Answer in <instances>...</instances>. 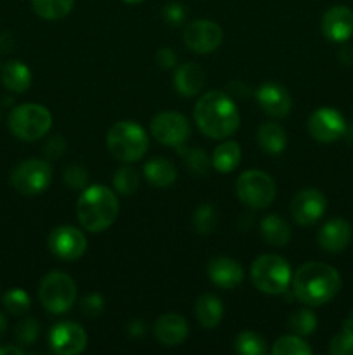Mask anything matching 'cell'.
Masks as SVG:
<instances>
[{
    "label": "cell",
    "mask_w": 353,
    "mask_h": 355,
    "mask_svg": "<svg viewBox=\"0 0 353 355\" xmlns=\"http://www.w3.org/2000/svg\"><path fill=\"white\" fill-rule=\"evenodd\" d=\"M194 120L206 137L218 141L230 137L241 123L234 101L218 90H211L199 97L194 106Z\"/></svg>",
    "instance_id": "cell-1"
},
{
    "label": "cell",
    "mask_w": 353,
    "mask_h": 355,
    "mask_svg": "<svg viewBox=\"0 0 353 355\" xmlns=\"http://www.w3.org/2000/svg\"><path fill=\"white\" fill-rule=\"evenodd\" d=\"M341 290V276L334 267L322 262H308L293 276V293L310 307L331 302Z\"/></svg>",
    "instance_id": "cell-2"
},
{
    "label": "cell",
    "mask_w": 353,
    "mask_h": 355,
    "mask_svg": "<svg viewBox=\"0 0 353 355\" xmlns=\"http://www.w3.org/2000/svg\"><path fill=\"white\" fill-rule=\"evenodd\" d=\"M118 214H120V203L116 194L100 184L85 187L76 203L80 224L90 232L106 231L114 224Z\"/></svg>",
    "instance_id": "cell-3"
},
{
    "label": "cell",
    "mask_w": 353,
    "mask_h": 355,
    "mask_svg": "<svg viewBox=\"0 0 353 355\" xmlns=\"http://www.w3.org/2000/svg\"><path fill=\"white\" fill-rule=\"evenodd\" d=\"M107 149L116 159L125 163L144 158L149 148V139L144 128L134 121H118L107 132Z\"/></svg>",
    "instance_id": "cell-4"
},
{
    "label": "cell",
    "mask_w": 353,
    "mask_h": 355,
    "mask_svg": "<svg viewBox=\"0 0 353 355\" xmlns=\"http://www.w3.org/2000/svg\"><path fill=\"white\" fill-rule=\"evenodd\" d=\"M251 281L256 290L266 295H282L291 286V266L279 255L266 253L258 257L251 266Z\"/></svg>",
    "instance_id": "cell-5"
},
{
    "label": "cell",
    "mask_w": 353,
    "mask_h": 355,
    "mask_svg": "<svg viewBox=\"0 0 353 355\" xmlns=\"http://www.w3.org/2000/svg\"><path fill=\"white\" fill-rule=\"evenodd\" d=\"M52 127V114L45 106L24 103L14 107L9 114V128L17 139L26 142L38 141Z\"/></svg>",
    "instance_id": "cell-6"
},
{
    "label": "cell",
    "mask_w": 353,
    "mask_h": 355,
    "mask_svg": "<svg viewBox=\"0 0 353 355\" xmlns=\"http://www.w3.org/2000/svg\"><path fill=\"white\" fill-rule=\"evenodd\" d=\"M38 298L51 314H64L76 302V284L61 270L48 272L38 286Z\"/></svg>",
    "instance_id": "cell-7"
},
{
    "label": "cell",
    "mask_w": 353,
    "mask_h": 355,
    "mask_svg": "<svg viewBox=\"0 0 353 355\" xmlns=\"http://www.w3.org/2000/svg\"><path fill=\"white\" fill-rule=\"evenodd\" d=\"M237 196L246 207L253 210H265L275 198V182L262 170H246L239 175L235 184Z\"/></svg>",
    "instance_id": "cell-8"
},
{
    "label": "cell",
    "mask_w": 353,
    "mask_h": 355,
    "mask_svg": "<svg viewBox=\"0 0 353 355\" xmlns=\"http://www.w3.org/2000/svg\"><path fill=\"white\" fill-rule=\"evenodd\" d=\"M52 166L44 159H24L10 173V184L14 189L26 196L40 194L51 186Z\"/></svg>",
    "instance_id": "cell-9"
},
{
    "label": "cell",
    "mask_w": 353,
    "mask_h": 355,
    "mask_svg": "<svg viewBox=\"0 0 353 355\" xmlns=\"http://www.w3.org/2000/svg\"><path fill=\"white\" fill-rule=\"evenodd\" d=\"M151 134L159 144L182 148L190 135V125L183 114L176 111H165L152 118Z\"/></svg>",
    "instance_id": "cell-10"
},
{
    "label": "cell",
    "mask_w": 353,
    "mask_h": 355,
    "mask_svg": "<svg viewBox=\"0 0 353 355\" xmlns=\"http://www.w3.org/2000/svg\"><path fill=\"white\" fill-rule=\"evenodd\" d=\"M48 250L59 260L73 262L78 260L87 250V238L80 229L73 225H59L52 229L47 239Z\"/></svg>",
    "instance_id": "cell-11"
},
{
    "label": "cell",
    "mask_w": 353,
    "mask_h": 355,
    "mask_svg": "<svg viewBox=\"0 0 353 355\" xmlns=\"http://www.w3.org/2000/svg\"><path fill=\"white\" fill-rule=\"evenodd\" d=\"M221 28L210 19H194L183 30V42L196 54H210L221 44Z\"/></svg>",
    "instance_id": "cell-12"
},
{
    "label": "cell",
    "mask_w": 353,
    "mask_h": 355,
    "mask_svg": "<svg viewBox=\"0 0 353 355\" xmlns=\"http://www.w3.org/2000/svg\"><path fill=\"white\" fill-rule=\"evenodd\" d=\"M48 347L57 355H75L83 352L87 347L85 329L71 321L57 322L48 331Z\"/></svg>",
    "instance_id": "cell-13"
},
{
    "label": "cell",
    "mask_w": 353,
    "mask_h": 355,
    "mask_svg": "<svg viewBox=\"0 0 353 355\" xmlns=\"http://www.w3.org/2000/svg\"><path fill=\"white\" fill-rule=\"evenodd\" d=\"M325 208H327L325 196L314 187L300 191L291 201V215H293L294 222L300 225H307V227L324 217Z\"/></svg>",
    "instance_id": "cell-14"
},
{
    "label": "cell",
    "mask_w": 353,
    "mask_h": 355,
    "mask_svg": "<svg viewBox=\"0 0 353 355\" xmlns=\"http://www.w3.org/2000/svg\"><path fill=\"white\" fill-rule=\"evenodd\" d=\"M346 130L345 118L331 107H320L308 118V132L318 142H334L343 137Z\"/></svg>",
    "instance_id": "cell-15"
},
{
    "label": "cell",
    "mask_w": 353,
    "mask_h": 355,
    "mask_svg": "<svg viewBox=\"0 0 353 355\" xmlns=\"http://www.w3.org/2000/svg\"><path fill=\"white\" fill-rule=\"evenodd\" d=\"M255 97L260 107L272 118L287 116L291 106H293V99H291L289 92L279 83H263L255 92Z\"/></svg>",
    "instance_id": "cell-16"
},
{
    "label": "cell",
    "mask_w": 353,
    "mask_h": 355,
    "mask_svg": "<svg viewBox=\"0 0 353 355\" xmlns=\"http://www.w3.org/2000/svg\"><path fill=\"white\" fill-rule=\"evenodd\" d=\"M322 31L331 42H346L353 35V10L346 6H334L322 17Z\"/></svg>",
    "instance_id": "cell-17"
},
{
    "label": "cell",
    "mask_w": 353,
    "mask_h": 355,
    "mask_svg": "<svg viewBox=\"0 0 353 355\" xmlns=\"http://www.w3.org/2000/svg\"><path fill=\"white\" fill-rule=\"evenodd\" d=\"M208 277L211 283L224 290H232L237 288L244 279V270L241 263L235 262L234 259L228 257H217L208 263Z\"/></svg>",
    "instance_id": "cell-18"
},
{
    "label": "cell",
    "mask_w": 353,
    "mask_h": 355,
    "mask_svg": "<svg viewBox=\"0 0 353 355\" xmlns=\"http://www.w3.org/2000/svg\"><path fill=\"white\" fill-rule=\"evenodd\" d=\"M352 239V225L345 218H332L325 222L318 231L317 241L324 252L339 253L350 245Z\"/></svg>",
    "instance_id": "cell-19"
},
{
    "label": "cell",
    "mask_w": 353,
    "mask_h": 355,
    "mask_svg": "<svg viewBox=\"0 0 353 355\" xmlns=\"http://www.w3.org/2000/svg\"><path fill=\"white\" fill-rule=\"evenodd\" d=\"M152 331H154L156 340L159 343L166 347H176L185 342L187 335H189V326L182 315L165 314L158 318Z\"/></svg>",
    "instance_id": "cell-20"
},
{
    "label": "cell",
    "mask_w": 353,
    "mask_h": 355,
    "mask_svg": "<svg viewBox=\"0 0 353 355\" xmlns=\"http://www.w3.org/2000/svg\"><path fill=\"white\" fill-rule=\"evenodd\" d=\"M206 75L197 62H183L175 69L173 87L183 97H194L203 90Z\"/></svg>",
    "instance_id": "cell-21"
},
{
    "label": "cell",
    "mask_w": 353,
    "mask_h": 355,
    "mask_svg": "<svg viewBox=\"0 0 353 355\" xmlns=\"http://www.w3.org/2000/svg\"><path fill=\"white\" fill-rule=\"evenodd\" d=\"M196 318L204 329L217 328L224 318V305L220 298L211 293L201 295L196 302Z\"/></svg>",
    "instance_id": "cell-22"
},
{
    "label": "cell",
    "mask_w": 353,
    "mask_h": 355,
    "mask_svg": "<svg viewBox=\"0 0 353 355\" xmlns=\"http://www.w3.org/2000/svg\"><path fill=\"white\" fill-rule=\"evenodd\" d=\"M2 83L7 90L16 94H23L31 85V71L24 62L9 61L2 68Z\"/></svg>",
    "instance_id": "cell-23"
},
{
    "label": "cell",
    "mask_w": 353,
    "mask_h": 355,
    "mask_svg": "<svg viewBox=\"0 0 353 355\" xmlns=\"http://www.w3.org/2000/svg\"><path fill=\"white\" fill-rule=\"evenodd\" d=\"M144 177L156 187H170L176 180V168L170 159L152 158L144 165Z\"/></svg>",
    "instance_id": "cell-24"
},
{
    "label": "cell",
    "mask_w": 353,
    "mask_h": 355,
    "mask_svg": "<svg viewBox=\"0 0 353 355\" xmlns=\"http://www.w3.org/2000/svg\"><path fill=\"white\" fill-rule=\"evenodd\" d=\"M260 229H262V236L269 245L272 246H286L291 239V229L287 225V222L284 220L279 215L272 214L266 215L265 218L260 224Z\"/></svg>",
    "instance_id": "cell-25"
},
{
    "label": "cell",
    "mask_w": 353,
    "mask_h": 355,
    "mask_svg": "<svg viewBox=\"0 0 353 355\" xmlns=\"http://www.w3.org/2000/svg\"><path fill=\"white\" fill-rule=\"evenodd\" d=\"M258 144L266 155H280L287 144L286 132L280 125L266 121L258 128Z\"/></svg>",
    "instance_id": "cell-26"
},
{
    "label": "cell",
    "mask_w": 353,
    "mask_h": 355,
    "mask_svg": "<svg viewBox=\"0 0 353 355\" xmlns=\"http://www.w3.org/2000/svg\"><path fill=\"white\" fill-rule=\"evenodd\" d=\"M241 156L242 153L237 142L227 141L215 149L213 158H211V165H213V168L217 170V172L230 173L239 166Z\"/></svg>",
    "instance_id": "cell-27"
},
{
    "label": "cell",
    "mask_w": 353,
    "mask_h": 355,
    "mask_svg": "<svg viewBox=\"0 0 353 355\" xmlns=\"http://www.w3.org/2000/svg\"><path fill=\"white\" fill-rule=\"evenodd\" d=\"M33 10L47 21L62 19L71 12L75 0H31Z\"/></svg>",
    "instance_id": "cell-28"
},
{
    "label": "cell",
    "mask_w": 353,
    "mask_h": 355,
    "mask_svg": "<svg viewBox=\"0 0 353 355\" xmlns=\"http://www.w3.org/2000/svg\"><path fill=\"white\" fill-rule=\"evenodd\" d=\"M235 352L242 355H265L266 354V343L260 335L253 331H242L239 333L237 338L234 342Z\"/></svg>",
    "instance_id": "cell-29"
},
{
    "label": "cell",
    "mask_w": 353,
    "mask_h": 355,
    "mask_svg": "<svg viewBox=\"0 0 353 355\" xmlns=\"http://www.w3.org/2000/svg\"><path fill=\"white\" fill-rule=\"evenodd\" d=\"M273 355H310L311 347L298 335L280 336L272 347Z\"/></svg>",
    "instance_id": "cell-30"
},
{
    "label": "cell",
    "mask_w": 353,
    "mask_h": 355,
    "mask_svg": "<svg viewBox=\"0 0 353 355\" xmlns=\"http://www.w3.org/2000/svg\"><path fill=\"white\" fill-rule=\"evenodd\" d=\"M291 331L298 336H310L317 329V318L310 309H301L296 311L287 321Z\"/></svg>",
    "instance_id": "cell-31"
},
{
    "label": "cell",
    "mask_w": 353,
    "mask_h": 355,
    "mask_svg": "<svg viewBox=\"0 0 353 355\" xmlns=\"http://www.w3.org/2000/svg\"><path fill=\"white\" fill-rule=\"evenodd\" d=\"M217 210H215L213 205L204 203L194 211L192 224L197 234H211L215 231V227H217Z\"/></svg>",
    "instance_id": "cell-32"
},
{
    "label": "cell",
    "mask_w": 353,
    "mask_h": 355,
    "mask_svg": "<svg viewBox=\"0 0 353 355\" xmlns=\"http://www.w3.org/2000/svg\"><path fill=\"white\" fill-rule=\"evenodd\" d=\"M113 186L123 196L134 194L138 187L137 170L132 168V166H120L113 177Z\"/></svg>",
    "instance_id": "cell-33"
},
{
    "label": "cell",
    "mask_w": 353,
    "mask_h": 355,
    "mask_svg": "<svg viewBox=\"0 0 353 355\" xmlns=\"http://www.w3.org/2000/svg\"><path fill=\"white\" fill-rule=\"evenodd\" d=\"M3 307L9 314L12 315H24L31 307L30 295L24 290H19V288H14V290H9L6 295H3Z\"/></svg>",
    "instance_id": "cell-34"
},
{
    "label": "cell",
    "mask_w": 353,
    "mask_h": 355,
    "mask_svg": "<svg viewBox=\"0 0 353 355\" xmlns=\"http://www.w3.org/2000/svg\"><path fill=\"white\" fill-rule=\"evenodd\" d=\"M183 156H185V166L190 173H194L196 177L206 175L211 166V159L208 158L206 151L194 148L183 153Z\"/></svg>",
    "instance_id": "cell-35"
},
{
    "label": "cell",
    "mask_w": 353,
    "mask_h": 355,
    "mask_svg": "<svg viewBox=\"0 0 353 355\" xmlns=\"http://www.w3.org/2000/svg\"><path fill=\"white\" fill-rule=\"evenodd\" d=\"M38 335H40V324L33 318H26L24 321H21L16 326V331H14V336H16L21 345H33L37 342Z\"/></svg>",
    "instance_id": "cell-36"
},
{
    "label": "cell",
    "mask_w": 353,
    "mask_h": 355,
    "mask_svg": "<svg viewBox=\"0 0 353 355\" xmlns=\"http://www.w3.org/2000/svg\"><path fill=\"white\" fill-rule=\"evenodd\" d=\"M329 352L332 355H353V329L343 326L341 331L332 338Z\"/></svg>",
    "instance_id": "cell-37"
},
{
    "label": "cell",
    "mask_w": 353,
    "mask_h": 355,
    "mask_svg": "<svg viewBox=\"0 0 353 355\" xmlns=\"http://www.w3.org/2000/svg\"><path fill=\"white\" fill-rule=\"evenodd\" d=\"M64 182L66 186L71 187V189H85L87 182H89V172L83 165H69L64 170Z\"/></svg>",
    "instance_id": "cell-38"
},
{
    "label": "cell",
    "mask_w": 353,
    "mask_h": 355,
    "mask_svg": "<svg viewBox=\"0 0 353 355\" xmlns=\"http://www.w3.org/2000/svg\"><path fill=\"white\" fill-rule=\"evenodd\" d=\"M80 305L87 318H97L104 311V297L100 293H89L82 298Z\"/></svg>",
    "instance_id": "cell-39"
},
{
    "label": "cell",
    "mask_w": 353,
    "mask_h": 355,
    "mask_svg": "<svg viewBox=\"0 0 353 355\" xmlns=\"http://www.w3.org/2000/svg\"><path fill=\"white\" fill-rule=\"evenodd\" d=\"M185 7L179 2H172L163 9V17L166 19V23L172 24V26H179L185 21Z\"/></svg>",
    "instance_id": "cell-40"
},
{
    "label": "cell",
    "mask_w": 353,
    "mask_h": 355,
    "mask_svg": "<svg viewBox=\"0 0 353 355\" xmlns=\"http://www.w3.org/2000/svg\"><path fill=\"white\" fill-rule=\"evenodd\" d=\"M156 64L163 69H170L176 64V54L172 47H161L156 52Z\"/></svg>",
    "instance_id": "cell-41"
},
{
    "label": "cell",
    "mask_w": 353,
    "mask_h": 355,
    "mask_svg": "<svg viewBox=\"0 0 353 355\" xmlns=\"http://www.w3.org/2000/svg\"><path fill=\"white\" fill-rule=\"evenodd\" d=\"M64 151H66V142L62 137H52L51 141L45 144V155H47L48 159L61 158Z\"/></svg>",
    "instance_id": "cell-42"
},
{
    "label": "cell",
    "mask_w": 353,
    "mask_h": 355,
    "mask_svg": "<svg viewBox=\"0 0 353 355\" xmlns=\"http://www.w3.org/2000/svg\"><path fill=\"white\" fill-rule=\"evenodd\" d=\"M144 324H142V321H132L130 324H128V333H130V336H135V338H138V336L144 335Z\"/></svg>",
    "instance_id": "cell-43"
},
{
    "label": "cell",
    "mask_w": 353,
    "mask_h": 355,
    "mask_svg": "<svg viewBox=\"0 0 353 355\" xmlns=\"http://www.w3.org/2000/svg\"><path fill=\"white\" fill-rule=\"evenodd\" d=\"M24 350L19 347H0V355H23Z\"/></svg>",
    "instance_id": "cell-44"
},
{
    "label": "cell",
    "mask_w": 353,
    "mask_h": 355,
    "mask_svg": "<svg viewBox=\"0 0 353 355\" xmlns=\"http://www.w3.org/2000/svg\"><path fill=\"white\" fill-rule=\"evenodd\" d=\"M7 331V321L6 318H3V314H0V340H2V336L6 335Z\"/></svg>",
    "instance_id": "cell-45"
},
{
    "label": "cell",
    "mask_w": 353,
    "mask_h": 355,
    "mask_svg": "<svg viewBox=\"0 0 353 355\" xmlns=\"http://www.w3.org/2000/svg\"><path fill=\"white\" fill-rule=\"evenodd\" d=\"M343 137H346V141H348L350 144H353V125H352V127H346Z\"/></svg>",
    "instance_id": "cell-46"
},
{
    "label": "cell",
    "mask_w": 353,
    "mask_h": 355,
    "mask_svg": "<svg viewBox=\"0 0 353 355\" xmlns=\"http://www.w3.org/2000/svg\"><path fill=\"white\" fill-rule=\"evenodd\" d=\"M343 326H345V328H352L353 329V311H352V314H350V318L346 319L345 322H343Z\"/></svg>",
    "instance_id": "cell-47"
},
{
    "label": "cell",
    "mask_w": 353,
    "mask_h": 355,
    "mask_svg": "<svg viewBox=\"0 0 353 355\" xmlns=\"http://www.w3.org/2000/svg\"><path fill=\"white\" fill-rule=\"evenodd\" d=\"M123 2H127V3H141V2H144V0H123Z\"/></svg>",
    "instance_id": "cell-48"
}]
</instances>
